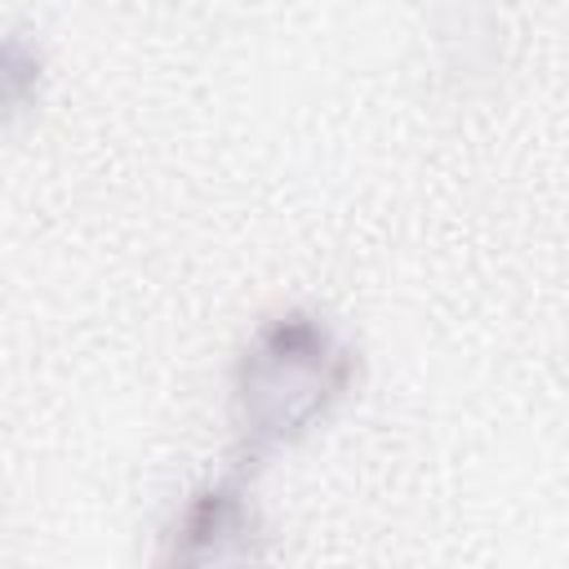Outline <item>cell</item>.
<instances>
[{
    "instance_id": "cell-1",
    "label": "cell",
    "mask_w": 569,
    "mask_h": 569,
    "mask_svg": "<svg viewBox=\"0 0 569 569\" xmlns=\"http://www.w3.org/2000/svg\"><path fill=\"white\" fill-rule=\"evenodd\" d=\"M360 351L316 307H284L253 325L231 365V427L240 462L302 445L356 391Z\"/></svg>"
},
{
    "instance_id": "cell-2",
    "label": "cell",
    "mask_w": 569,
    "mask_h": 569,
    "mask_svg": "<svg viewBox=\"0 0 569 569\" xmlns=\"http://www.w3.org/2000/svg\"><path fill=\"white\" fill-rule=\"evenodd\" d=\"M262 556L267 533L244 467L196 485L160 533V565H244Z\"/></svg>"
},
{
    "instance_id": "cell-3",
    "label": "cell",
    "mask_w": 569,
    "mask_h": 569,
    "mask_svg": "<svg viewBox=\"0 0 569 569\" xmlns=\"http://www.w3.org/2000/svg\"><path fill=\"white\" fill-rule=\"evenodd\" d=\"M44 89V53L27 31L0 36V129L22 120Z\"/></svg>"
}]
</instances>
